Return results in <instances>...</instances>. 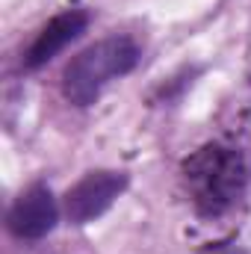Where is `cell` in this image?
<instances>
[{"label":"cell","mask_w":251,"mask_h":254,"mask_svg":"<svg viewBox=\"0 0 251 254\" xmlns=\"http://www.w3.org/2000/svg\"><path fill=\"white\" fill-rule=\"evenodd\" d=\"M142 60L139 45L130 36H107L86 51H80L63 71V95L74 107H92L101 92L119 80L127 77Z\"/></svg>","instance_id":"obj_2"},{"label":"cell","mask_w":251,"mask_h":254,"mask_svg":"<svg viewBox=\"0 0 251 254\" xmlns=\"http://www.w3.org/2000/svg\"><path fill=\"white\" fill-rule=\"evenodd\" d=\"M127 178L125 172H110V169H98L83 175L63 198V213L71 225H89L95 219H101L122 195H125Z\"/></svg>","instance_id":"obj_3"},{"label":"cell","mask_w":251,"mask_h":254,"mask_svg":"<svg viewBox=\"0 0 251 254\" xmlns=\"http://www.w3.org/2000/svg\"><path fill=\"white\" fill-rule=\"evenodd\" d=\"M181 181L198 216L219 219L231 213L249 187V166L240 148L207 142L181 163Z\"/></svg>","instance_id":"obj_1"},{"label":"cell","mask_w":251,"mask_h":254,"mask_svg":"<svg viewBox=\"0 0 251 254\" xmlns=\"http://www.w3.org/2000/svg\"><path fill=\"white\" fill-rule=\"evenodd\" d=\"M57 222H60V204L48 184L27 187L6 213V228L18 240H42L57 228Z\"/></svg>","instance_id":"obj_4"},{"label":"cell","mask_w":251,"mask_h":254,"mask_svg":"<svg viewBox=\"0 0 251 254\" xmlns=\"http://www.w3.org/2000/svg\"><path fill=\"white\" fill-rule=\"evenodd\" d=\"M89 27V12L86 9H63L57 12L30 42L27 54H24V68L27 71H39L51 60H57L71 42H77Z\"/></svg>","instance_id":"obj_5"},{"label":"cell","mask_w":251,"mask_h":254,"mask_svg":"<svg viewBox=\"0 0 251 254\" xmlns=\"http://www.w3.org/2000/svg\"><path fill=\"white\" fill-rule=\"evenodd\" d=\"M201 254H251L249 249H243L240 243H210L204 246Z\"/></svg>","instance_id":"obj_7"},{"label":"cell","mask_w":251,"mask_h":254,"mask_svg":"<svg viewBox=\"0 0 251 254\" xmlns=\"http://www.w3.org/2000/svg\"><path fill=\"white\" fill-rule=\"evenodd\" d=\"M198 74H201V68H198V65H192V68H181L175 77L163 80V83L157 86V92H154V104H175V101H181V98H184V92L195 83V77H198Z\"/></svg>","instance_id":"obj_6"}]
</instances>
